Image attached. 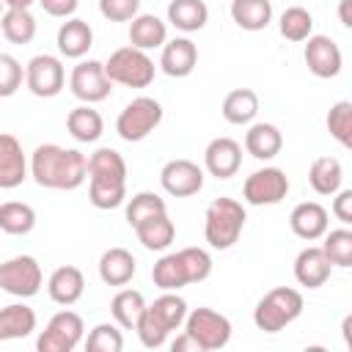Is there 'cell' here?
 I'll return each instance as SVG.
<instances>
[{
  "instance_id": "cell-42",
  "label": "cell",
  "mask_w": 352,
  "mask_h": 352,
  "mask_svg": "<svg viewBox=\"0 0 352 352\" xmlns=\"http://www.w3.org/2000/svg\"><path fill=\"white\" fill-rule=\"evenodd\" d=\"M85 349H88V352H121V349H124V336H121V330H118L116 324L102 322V324H96V327L88 333Z\"/></svg>"
},
{
  "instance_id": "cell-49",
  "label": "cell",
  "mask_w": 352,
  "mask_h": 352,
  "mask_svg": "<svg viewBox=\"0 0 352 352\" xmlns=\"http://www.w3.org/2000/svg\"><path fill=\"white\" fill-rule=\"evenodd\" d=\"M349 3H352V0H341V6H338V16H341V25H344V28H352V16H349Z\"/></svg>"
},
{
  "instance_id": "cell-18",
  "label": "cell",
  "mask_w": 352,
  "mask_h": 352,
  "mask_svg": "<svg viewBox=\"0 0 352 352\" xmlns=\"http://www.w3.org/2000/svg\"><path fill=\"white\" fill-rule=\"evenodd\" d=\"M289 226L294 231V236L305 239V242H314V239H322V234L327 231L330 226V214L322 204L316 201H302L292 209L289 214Z\"/></svg>"
},
{
  "instance_id": "cell-41",
  "label": "cell",
  "mask_w": 352,
  "mask_h": 352,
  "mask_svg": "<svg viewBox=\"0 0 352 352\" xmlns=\"http://www.w3.org/2000/svg\"><path fill=\"white\" fill-rule=\"evenodd\" d=\"M88 198L96 209H116L126 201V184L124 182H94V179H88Z\"/></svg>"
},
{
  "instance_id": "cell-9",
  "label": "cell",
  "mask_w": 352,
  "mask_h": 352,
  "mask_svg": "<svg viewBox=\"0 0 352 352\" xmlns=\"http://www.w3.org/2000/svg\"><path fill=\"white\" fill-rule=\"evenodd\" d=\"M25 85L38 99H52L66 85V69L55 55H33L25 66Z\"/></svg>"
},
{
  "instance_id": "cell-43",
  "label": "cell",
  "mask_w": 352,
  "mask_h": 352,
  "mask_svg": "<svg viewBox=\"0 0 352 352\" xmlns=\"http://www.w3.org/2000/svg\"><path fill=\"white\" fill-rule=\"evenodd\" d=\"M25 82V66L8 55V52H0V99H8L14 96Z\"/></svg>"
},
{
  "instance_id": "cell-17",
  "label": "cell",
  "mask_w": 352,
  "mask_h": 352,
  "mask_svg": "<svg viewBox=\"0 0 352 352\" xmlns=\"http://www.w3.org/2000/svg\"><path fill=\"white\" fill-rule=\"evenodd\" d=\"M330 272H333V264H330V258L324 256L322 248L308 245V248H302V250L297 253V258H294V280H297L300 286H305V289H319V286H324L327 278H330Z\"/></svg>"
},
{
  "instance_id": "cell-40",
  "label": "cell",
  "mask_w": 352,
  "mask_h": 352,
  "mask_svg": "<svg viewBox=\"0 0 352 352\" xmlns=\"http://www.w3.org/2000/svg\"><path fill=\"white\" fill-rule=\"evenodd\" d=\"M327 132L344 146H352V102L341 99L327 110Z\"/></svg>"
},
{
  "instance_id": "cell-45",
  "label": "cell",
  "mask_w": 352,
  "mask_h": 352,
  "mask_svg": "<svg viewBox=\"0 0 352 352\" xmlns=\"http://www.w3.org/2000/svg\"><path fill=\"white\" fill-rule=\"evenodd\" d=\"M99 14L110 22H129L140 14V0H99Z\"/></svg>"
},
{
  "instance_id": "cell-48",
  "label": "cell",
  "mask_w": 352,
  "mask_h": 352,
  "mask_svg": "<svg viewBox=\"0 0 352 352\" xmlns=\"http://www.w3.org/2000/svg\"><path fill=\"white\" fill-rule=\"evenodd\" d=\"M170 349H173V352H201V346L195 344V338H192V336H187V333L176 336V338H173V344H170Z\"/></svg>"
},
{
  "instance_id": "cell-47",
  "label": "cell",
  "mask_w": 352,
  "mask_h": 352,
  "mask_svg": "<svg viewBox=\"0 0 352 352\" xmlns=\"http://www.w3.org/2000/svg\"><path fill=\"white\" fill-rule=\"evenodd\" d=\"M333 214H336L344 226L352 223V190H338V192H336V198H333Z\"/></svg>"
},
{
  "instance_id": "cell-14",
  "label": "cell",
  "mask_w": 352,
  "mask_h": 352,
  "mask_svg": "<svg viewBox=\"0 0 352 352\" xmlns=\"http://www.w3.org/2000/svg\"><path fill=\"white\" fill-rule=\"evenodd\" d=\"M160 184H162V190H165L168 195H173V198H187V195L201 192V187H204V170H201L198 162L179 157V160H170V162L162 165V170H160Z\"/></svg>"
},
{
  "instance_id": "cell-1",
  "label": "cell",
  "mask_w": 352,
  "mask_h": 352,
  "mask_svg": "<svg viewBox=\"0 0 352 352\" xmlns=\"http://www.w3.org/2000/svg\"><path fill=\"white\" fill-rule=\"evenodd\" d=\"M30 176L47 190H77L88 179V157L77 148L41 143L30 154Z\"/></svg>"
},
{
  "instance_id": "cell-22",
  "label": "cell",
  "mask_w": 352,
  "mask_h": 352,
  "mask_svg": "<svg viewBox=\"0 0 352 352\" xmlns=\"http://www.w3.org/2000/svg\"><path fill=\"white\" fill-rule=\"evenodd\" d=\"M138 261L126 248H107L99 258V278L107 286H126L135 278Z\"/></svg>"
},
{
  "instance_id": "cell-30",
  "label": "cell",
  "mask_w": 352,
  "mask_h": 352,
  "mask_svg": "<svg viewBox=\"0 0 352 352\" xmlns=\"http://www.w3.org/2000/svg\"><path fill=\"white\" fill-rule=\"evenodd\" d=\"M344 182V168L336 157H316L308 168V184L316 195H336Z\"/></svg>"
},
{
  "instance_id": "cell-28",
  "label": "cell",
  "mask_w": 352,
  "mask_h": 352,
  "mask_svg": "<svg viewBox=\"0 0 352 352\" xmlns=\"http://www.w3.org/2000/svg\"><path fill=\"white\" fill-rule=\"evenodd\" d=\"M135 234H138V242L146 250H165L173 242V236H176V226L168 217V212H160V214L146 217L143 223H138Z\"/></svg>"
},
{
  "instance_id": "cell-23",
  "label": "cell",
  "mask_w": 352,
  "mask_h": 352,
  "mask_svg": "<svg viewBox=\"0 0 352 352\" xmlns=\"http://www.w3.org/2000/svg\"><path fill=\"white\" fill-rule=\"evenodd\" d=\"M168 41V25L157 14H138L129 19V44L148 52Z\"/></svg>"
},
{
  "instance_id": "cell-26",
  "label": "cell",
  "mask_w": 352,
  "mask_h": 352,
  "mask_svg": "<svg viewBox=\"0 0 352 352\" xmlns=\"http://www.w3.org/2000/svg\"><path fill=\"white\" fill-rule=\"evenodd\" d=\"M66 129L77 143H96L104 132V121H102L99 110H94L91 104H80V107L69 110Z\"/></svg>"
},
{
  "instance_id": "cell-13",
  "label": "cell",
  "mask_w": 352,
  "mask_h": 352,
  "mask_svg": "<svg viewBox=\"0 0 352 352\" xmlns=\"http://www.w3.org/2000/svg\"><path fill=\"white\" fill-rule=\"evenodd\" d=\"M305 66L314 77L319 80H330V77H338L341 74V66H344V55H341V47L330 38V36H322V33H311L305 38Z\"/></svg>"
},
{
  "instance_id": "cell-25",
  "label": "cell",
  "mask_w": 352,
  "mask_h": 352,
  "mask_svg": "<svg viewBox=\"0 0 352 352\" xmlns=\"http://www.w3.org/2000/svg\"><path fill=\"white\" fill-rule=\"evenodd\" d=\"M36 330V311L25 302H11L0 308V341L25 338Z\"/></svg>"
},
{
  "instance_id": "cell-21",
  "label": "cell",
  "mask_w": 352,
  "mask_h": 352,
  "mask_svg": "<svg viewBox=\"0 0 352 352\" xmlns=\"http://www.w3.org/2000/svg\"><path fill=\"white\" fill-rule=\"evenodd\" d=\"M58 52L63 58H82L91 47H94V28L85 22V19H77V16H69L60 28H58Z\"/></svg>"
},
{
  "instance_id": "cell-15",
  "label": "cell",
  "mask_w": 352,
  "mask_h": 352,
  "mask_svg": "<svg viewBox=\"0 0 352 352\" xmlns=\"http://www.w3.org/2000/svg\"><path fill=\"white\" fill-rule=\"evenodd\" d=\"M242 165V146L234 138H214L204 148V168L214 179H231L236 176Z\"/></svg>"
},
{
  "instance_id": "cell-50",
  "label": "cell",
  "mask_w": 352,
  "mask_h": 352,
  "mask_svg": "<svg viewBox=\"0 0 352 352\" xmlns=\"http://www.w3.org/2000/svg\"><path fill=\"white\" fill-rule=\"evenodd\" d=\"M6 3V8H30L36 0H3Z\"/></svg>"
},
{
  "instance_id": "cell-37",
  "label": "cell",
  "mask_w": 352,
  "mask_h": 352,
  "mask_svg": "<svg viewBox=\"0 0 352 352\" xmlns=\"http://www.w3.org/2000/svg\"><path fill=\"white\" fill-rule=\"evenodd\" d=\"M278 30L289 41H305L314 33V16L302 6H289L278 19Z\"/></svg>"
},
{
  "instance_id": "cell-19",
  "label": "cell",
  "mask_w": 352,
  "mask_h": 352,
  "mask_svg": "<svg viewBox=\"0 0 352 352\" xmlns=\"http://www.w3.org/2000/svg\"><path fill=\"white\" fill-rule=\"evenodd\" d=\"M195 63H198V47L187 36H176L162 44L160 69L168 77H187V74H192Z\"/></svg>"
},
{
  "instance_id": "cell-39",
  "label": "cell",
  "mask_w": 352,
  "mask_h": 352,
  "mask_svg": "<svg viewBox=\"0 0 352 352\" xmlns=\"http://www.w3.org/2000/svg\"><path fill=\"white\" fill-rule=\"evenodd\" d=\"M160 212H168L165 198H160L157 192H146L143 190V192H135L129 198V204H126V223L135 228L138 223H143L146 217H154Z\"/></svg>"
},
{
  "instance_id": "cell-4",
  "label": "cell",
  "mask_w": 352,
  "mask_h": 352,
  "mask_svg": "<svg viewBox=\"0 0 352 352\" xmlns=\"http://www.w3.org/2000/svg\"><path fill=\"white\" fill-rule=\"evenodd\" d=\"M302 294L292 286L270 289L253 308V322L264 333H280L286 324H292L302 314Z\"/></svg>"
},
{
  "instance_id": "cell-34",
  "label": "cell",
  "mask_w": 352,
  "mask_h": 352,
  "mask_svg": "<svg viewBox=\"0 0 352 352\" xmlns=\"http://www.w3.org/2000/svg\"><path fill=\"white\" fill-rule=\"evenodd\" d=\"M151 280L157 289L162 292H179L182 286H190L187 280V270H184V261L176 253H165L154 267H151Z\"/></svg>"
},
{
  "instance_id": "cell-10",
  "label": "cell",
  "mask_w": 352,
  "mask_h": 352,
  "mask_svg": "<svg viewBox=\"0 0 352 352\" xmlns=\"http://www.w3.org/2000/svg\"><path fill=\"white\" fill-rule=\"evenodd\" d=\"M41 264L33 256H14L0 264V289L14 297H33L41 289Z\"/></svg>"
},
{
  "instance_id": "cell-2",
  "label": "cell",
  "mask_w": 352,
  "mask_h": 352,
  "mask_svg": "<svg viewBox=\"0 0 352 352\" xmlns=\"http://www.w3.org/2000/svg\"><path fill=\"white\" fill-rule=\"evenodd\" d=\"M184 316H187V302L184 297H179L176 292H165L162 297H157L151 305L143 308L135 330H138V338L146 349H160L170 330H179L184 324Z\"/></svg>"
},
{
  "instance_id": "cell-44",
  "label": "cell",
  "mask_w": 352,
  "mask_h": 352,
  "mask_svg": "<svg viewBox=\"0 0 352 352\" xmlns=\"http://www.w3.org/2000/svg\"><path fill=\"white\" fill-rule=\"evenodd\" d=\"M184 270H187V280L190 283H201L212 275V256L204 248H182L179 250Z\"/></svg>"
},
{
  "instance_id": "cell-31",
  "label": "cell",
  "mask_w": 352,
  "mask_h": 352,
  "mask_svg": "<svg viewBox=\"0 0 352 352\" xmlns=\"http://www.w3.org/2000/svg\"><path fill=\"white\" fill-rule=\"evenodd\" d=\"M168 22L182 33H195L209 22V8L204 0H170Z\"/></svg>"
},
{
  "instance_id": "cell-38",
  "label": "cell",
  "mask_w": 352,
  "mask_h": 352,
  "mask_svg": "<svg viewBox=\"0 0 352 352\" xmlns=\"http://www.w3.org/2000/svg\"><path fill=\"white\" fill-rule=\"evenodd\" d=\"M324 242H322V250L324 256L330 258L333 267H352V231L344 226V228H333V231H324L322 234Z\"/></svg>"
},
{
  "instance_id": "cell-27",
  "label": "cell",
  "mask_w": 352,
  "mask_h": 352,
  "mask_svg": "<svg viewBox=\"0 0 352 352\" xmlns=\"http://www.w3.org/2000/svg\"><path fill=\"white\" fill-rule=\"evenodd\" d=\"M88 179H94V182H124L126 184V162H124V157L110 146L96 148L88 157Z\"/></svg>"
},
{
  "instance_id": "cell-46",
  "label": "cell",
  "mask_w": 352,
  "mask_h": 352,
  "mask_svg": "<svg viewBox=\"0 0 352 352\" xmlns=\"http://www.w3.org/2000/svg\"><path fill=\"white\" fill-rule=\"evenodd\" d=\"M50 16H58V19H69L74 11H77V6H80V0H36Z\"/></svg>"
},
{
  "instance_id": "cell-12",
  "label": "cell",
  "mask_w": 352,
  "mask_h": 352,
  "mask_svg": "<svg viewBox=\"0 0 352 352\" xmlns=\"http://www.w3.org/2000/svg\"><path fill=\"white\" fill-rule=\"evenodd\" d=\"M69 88L80 102L96 104V102H104L110 96L113 82L104 74V63L102 60H80L69 74Z\"/></svg>"
},
{
  "instance_id": "cell-24",
  "label": "cell",
  "mask_w": 352,
  "mask_h": 352,
  "mask_svg": "<svg viewBox=\"0 0 352 352\" xmlns=\"http://www.w3.org/2000/svg\"><path fill=\"white\" fill-rule=\"evenodd\" d=\"M283 148V135L275 124H267V121H258V124H250V129L245 132V151L256 160H272L278 157Z\"/></svg>"
},
{
  "instance_id": "cell-33",
  "label": "cell",
  "mask_w": 352,
  "mask_h": 352,
  "mask_svg": "<svg viewBox=\"0 0 352 352\" xmlns=\"http://www.w3.org/2000/svg\"><path fill=\"white\" fill-rule=\"evenodd\" d=\"M231 19L242 30H264L272 19V3L270 0H231Z\"/></svg>"
},
{
  "instance_id": "cell-5",
  "label": "cell",
  "mask_w": 352,
  "mask_h": 352,
  "mask_svg": "<svg viewBox=\"0 0 352 352\" xmlns=\"http://www.w3.org/2000/svg\"><path fill=\"white\" fill-rule=\"evenodd\" d=\"M104 74L110 77V82L116 85H126V88H146L154 82L157 66L148 58V52L138 50V47H118L116 52H110V58L104 60Z\"/></svg>"
},
{
  "instance_id": "cell-6",
  "label": "cell",
  "mask_w": 352,
  "mask_h": 352,
  "mask_svg": "<svg viewBox=\"0 0 352 352\" xmlns=\"http://www.w3.org/2000/svg\"><path fill=\"white\" fill-rule=\"evenodd\" d=\"M162 124V104L151 96H135L116 118V132L126 143L146 140Z\"/></svg>"
},
{
  "instance_id": "cell-29",
  "label": "cell",
  "mask_w": 352,
  "mask_h": 352,
  "mask_svg": "<svg viewBox=\"0 0 352 352\" xmlns=\"http://www.w3.org/2000/svg\"><path fill=\"white\" fill-rule=\"evenodd\" d=\"M258 116V94L253 88H234L223 99V118L234 126L250 124Z\"/></svg>"
},
{
  "instance_id": "cell-20",
  "label": "cell",
  "mask_w": 352,
  "mask_h": 352,
  "mask_svg": "<svg viewBox=\"0 0 352 352\" xmlns=\"http://www.w3.org/2000/svg\"><path fill=\"white\" fill-rule=\"evenodd\" d=\"M82 292H85V275L80 267L72 264L58 267L47 280V294L58 305H74L82 297Z\"/></svg>"
},
{
  "instance_id": "cell-35",
  "label": "cell",
  "mask_w": 352,
  "mask_h": 352,
  "mask_svg": "<svg viewBox=\"0 0 352 352\" xmlns=\"http://www.w3.org/2000/svg\"><path fill=\"white\" fill-rule=\"evenodd\" d=\"M36 228V209L22 201H6L0 204V231L11 236H25Z\"/></svg>"
},
{
  "instance_id": "cell-3",
  "label": "cell",
  "mask_w": 352,
  "mask_h": 352,
  "mask_svg": "<svg viewBox=\"0 0 352 352\" xmlns=\"http://www.w3.org/2000/svg\"><path fill=\"white\" fill-rule=\"evenodd\" d=\"M245 206L236 198H214L206 206L204 214V236L209 242V248L214 250H228L239 242V234L245 228Z\"/></svg>"
},
{
  "instance_id": "cell-51",
  "label": "cell",
  "mask_w": 352,
  "mask_h": 352,
  "mask_svg": "<svg viewBox=\"0 0 352 352\" xmlns=\"http://www.w3.org/2000/svg\"><path fill=\"white\" fill-rule=\"evenodd\" d=\"M3 11H6V3H3V0H0V16H3Z\"/></svg>"
},
{
  "instance_id": "cell-36",
  "label": "cell",
  "mask_w": 352,
  "mask_h": 352,
  "mask_svg": "<svg viewBox=\"0 0 352 352\" xmlns=\"http://www.w3.org/2000/svg\"><path fill=\"white\" fill-rule=\"evenodd\" d=\"M0 30L11 44H30L36 36V16L30 8H6L0 16Z\"/></svg>"
},
{
  "instance_id": "cell-8",
  "label": "cell",
  "mask_w": 352,
  "mask_h": 352,
  "mask_svg": "<svg viewBox=\"0 0 352 352\" xmlns=\"http://www.w3.org/2000/svg\"><path fill=\"white\" fill-rule=\"evenodd\" d=\"M82 330H85V324H82L80 314L63 308V311H58V314L47 322V327L38 333L36 349H38V352H72V349L82 341Z\"/></svg>"
},
{
  "instance_id": "cell-7",
  "label": "cell",
  "mask_w": 352,
  "mask_h": 352,
  "mask_svg": "<svg viewBox=\"0 0 352 352\" xmlns=\"http://www.w3.org/2000/svg\"><path fill=\"white\" fill-rule=\"evenodd\" d=\"M184 333L195 338L201 352H214V349H223L231 341V322L220 311L195 308L184 316Z\"/></svg>"
},
{
  "instance_id": "cell-16",
  "label": "cell",
  "mask_w": 352,
  "mask_h": 352,
  "mask_svg": "<svg viewBox=\"0 0 352 352\" xmlns=\"http://www.w3.org/2000/svg\"><path fill=\"white\" fill-rule=\"evenodd\" d=\"M28 179V160L22 151V143L0 132V190H14Z\"/></svg>"
},
{
  "instance_id": "cell-32",
  "label": "cell",
  "mask_w": 352,
  "mask_h": 352,
  "mask_svg": "<svg viewBox=\"0 0 352 352\" xmlns=\"http://www.w3.org/2000/svg\"><path fill=\"white\" fill-rule=\"evenodd\" d=\"M143 308H146V297L138 289H118L110 300V314L121 330H135Z\"/></svg>"
},
{
  "instance_id": "cell-11",
  "label": "cell",
  "mask_w": 352,
  "mask_h": 352,
  "mask_svg": "<svg viewBox=\"0 0 352 352\" xmlns=\"http://www.w3.org/2000/svg\"><path fill=\"white\" fill-rule=\"evenodd\" d=\"M289 195V176L280 168H258L242 184V198L250 206H275Z\"/></svg>"
}]
</instances>
